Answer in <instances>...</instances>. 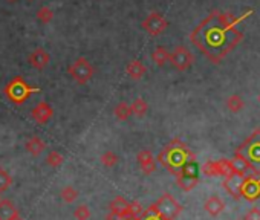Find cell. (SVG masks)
Listing matches in <instances>:
<instances>
[{"label":"cell","mask_w":260,"mask_h":220,"mask_svg":"<svg viewBox=\"0 0 260 220\" xmlns=\"http://www.w3.org/2000/svg\"><path fill=\"white\" fill-rule=\"evenodd\" d=\"M234 156L242 158L255 176H260V129H255L239 147Z\"/></svg>","instance_id":"cell-3"},{"label":"cell","mask_w":260,"mask_h":220,"mask_svg":"<svg viewBox=\"0 0 260 220\" xmlns=\"http://www.w3.org/2000/svg\"><path fill=\"white\" fill-rule=\"evenodd\" d=\"M25 149L31 156H40L46 150V142L40 136H31L25 142Z\"/></svg>","instance_id":"cell-17"},{"label":"cell","mask_w":260,"mask_h":220,"mask_svg":"<svg viewBox=\"0 0 260 220\" xmlns=\"http://www.w3.org/2000/svg\"><path fill=\"white\" fill-rule=\"evenodd\" d=\"M153 205L162 215H165L170 220H175L182 212V205L170 193L161 194V197L156 202H153Z\"/></svg>","instance_id":"cell-7"},{"label":"cell","mask_w":260,"mask_h":220,"mask_svg":"<svg viewBox=\"0 0 260 220\" xmlns=\"http://www.w3.org/2000/svg\"><path fill=\"white\" fill-rule=\"evenodd\" d=\"M118 161H120V158H118V155L117 153H114V152H104L101 156H100V162L104 165V167H107V168H112V167H115L117 164H118Z\"/></svg>","instance_id":"cell-27"},{"label":"cell","mask_w":260,"mask_h":220,"mask_svg":"<svg viewBox=\"0 0 260 220\" xmlns=\"http://www.w3.org/2000/svg\"><path fill=\"white\" fill-rule=\"evenodd\" d=\"M242 197L248 202H254L260 197V176H246L242 182Z\"/></svg>","instance_id":"cell-11"},{"label":"cell","mask_w":260,"mask_h":220,"mask_svg":"<svg viewBox=\"0 0 260 220\" xmlns=\"http://www.w3.org/2000/svg\"><path fill=\"white\" fill-rule=\"evenodd\" d=\"M156 162H159L164 168L168 170V173L175 176L184 167L195 164L196 155L189 149L187 144L182 142L179 138H175L159 152V155L156 156Z\"/></svg>","instance_id":"cell-2"},{"label":"cell","mask_w":260,"mask_h":220,"mask_svg":"<svg viewBox=\"0 0 260 220\" xmlns=\"http://www.w3.org/2000/svg\"><path fill=\"white\" fill-rule=\"evenodd\" d=\"M49 61H51V55L43 48H35L28 57V63L35 70H43L49 64Z\"/></svg>","instance_id":"cell-13"},{"label":"cell","mask_w":260,"mask_h":220,"mask_svg":"<svg viewBox=\"0 0 260 220\" xmlns=\"http://www.w3.org/2000/svg\"><path fill=\"white\" fill-rule=\"evenodd\" d=\"M225 104H227V108L230 110L231 114H239L240 110H243V107H245V102H243L242 96H239V95L228 96Z\"/></svg>","instance_id":"cell-25"},{"label":"cell","mask_w":260,"mask_h":220,"mask_svg":"<svg viewBox=\"0 0 260 220\" xmlns=\"http://www.w3.org/2000/svg\"><path fill=\"white\" fill-rule=\"evenodd\" d=\"M237 25L234 16L214 11L190 34V42L211 63H220L243 39Z\"/></svg>","instance_id":"cell-1"},{"label":"cell","mask_w":260,"mask_h":220,"mask_svg":"<svg viewBox=\"0 0 260 220\" xmlns=\"http://www.w3.org/2000/svg\"><path fill=\"white\" fill-rule=\"evenodd\" d=\"M176 183L178 187L182 191H192L193 188L198 187L199 183V176H198V168H196V162L190 164L187 167H184L182 170H179L176 174Z\"/></svg>","instance_id":"cell-6"},{"label":"cell","mask_w":260,"mask_h":220,"mask_svg":"<svg viewBox=\"0 0 260 220\" xmlns=\"http://www.w3.org/2000/svg\"><path fill=\"white\" fill-rule=\"evenodd\" d=\"M168 58H170V52H168L164 46H158V48L153 51V54H152L153 63H155L156 66H159V67H162V66L168 61Z\"/></svg>","instance_id":"cell-23"},{"label":"cell","mask_w":260,"mask_h":220,"mask_svg":"<svg viewBox=\"0 0 260 220\" xmlns=\"http://www.w3.org/2000/svg\"><path fill=\"white\" fill-rule=\"evenodd\" d=\"M4 93L7 95V98L17 104V105H22L23 102H26V99L32 95V93H40V87H34V86H29L23 77L17 75L14 77L5 87H4Z\"/></svg>","instance_id":"cell-4"},{"label":"cell","mask_w":260,"mask_h":220,"mask_svg":"<svg viewBox=\"0 0 260 220\" xmlns=\"http://www.w3.org/2000/svg\"><path fill=\"white\" fill-rule=\"evenodd\" d=\"M109 211H110V214H115L121 218H132L130 202H127L123 196H117L109 203Z\"/></svg>","instance_id":"cell-15"},{"label":"cell","mask_w":260,"mask_h":220,"mask_svg":"<svg viewBox=\"0 0 260 220\" xmlns=\"http://www.w3.org/2000/svg\"><path fill=\"white\" fill-rule=\"evenodd\" d=\"M136 161L144 174H152L156 170V158L150 150H141L136 156Z\"/></svg>","instance_id":"cell-16"},{"label":"cell","mask_w":260,"mask_h":220,"mask_svg":"<svg viewBox=\"0 0 260 220\" xmlns=\"http://www.w3.org/2000/svg\"><path fill=\"white\" fill-rule=\"evenodd\" d=\"M242 220H260V209L258 208H251Z\"/></svg>","instance_id":"cell-32"},{"label":"cell","mask_w":260,"mask_h":220,"mask_svg":"<svg viewBox=\"0 0 260 220\" xmlns=\"http://www.w3.org/2000/svg\"><path fill=\"white\" fill-rule=\"evenodd\" d=\"M0 200H2V197H0Z\"/></svg>","instance_id":"cell-35"},{"label":"cell","mask_w":260,"mask_h":220,"mask_svg":"<svg viewBox=\"0 0 260 220\" xmlns=\"http://www.w3.org/2000/svg\"><path fill=\"white\" fill-rule=\"evenodd\" d=\"M114 115L120 120V121H127L132 117V110H130V104H127L126 101H121L115 105L114 108Z\"/></svg>","instance_id":"cell-22"},{"label":"cell","mask_w":260,"mask_h":220,"mask_svg":"<svg viewBox=\"0 0 260 220\" xmlns=\"http://www.w3.org/2000/svg\"><path fill=\"white\" fill-rule=\"evenodd\" d=\"M204 209H205L210 215L216 217V215H219L222 211L225 209V202L222 200L219 196H211V197H208V199L205 200Z\"/></svg>","instance_id":"cell-19"},{"label":"cell","mask_w":260,"mask_h":220,"mask_svg":"<svg viewBox=\"0 0 260 220\" xmlns=\"http://www.w3.org/2000/svg\"><path fill=\"white\" fill-rule=\"evenodd\" d=\"M201 171L208 176V177H217L224 176L227 177L228 174L233 173V165L230 159H219V161H208L201 167Z\"/></svg>","instance_id":"cell-10"},{"label":"cell","mask_w":260,"mask_h":220,"mask_svg":"<svg viewBox=\"0 0 260 220\" xmlns=\"http://www.w3.org/2000/svg\"><path fill=\"white\" fill-rule=\"evenodd\" d=\"M126 72H127V75H129L132 80L138 81V80H141V78L145 75V73H147V67L142 64L141 60H132V61L127 64Z\"/></svg>","instance_id":"cell-20"},{"label":"cell","mask_w":260,"mask_h":220,"mask_svg":"<svg viewBox=\"0 0 260 220\" xmlns=\"http://www.w3.org/2000/svg\"><path fill=\"white\" fill-rule=\"evenodd\" d=\"M168 61L171 63V66L181 72L187 70L192 67V64L195 63V55L185 48V46H176L173 49V52L170 54Z\"/></svg>","instance_id":"cell-9"},{"label":"cell","mask_w":260,"mask_h":220,"mask_svg":"<svg viewBox=\"0 0 260 220\" xmlns=\"http://www.w3.org/2000/svg\"><path fill=\"white\" fill-rule=\"evenodd\" d=\"M60 197L63 202L66 203H72V202H75L77 197H78V191L73 188L72 185H66L61 191H60Z\"/></svg>","instance_id":"cell-26"},{"label":"cell","mask_w":260,"mask_h":220,"mask_svg":"<svg viewBox=\"0 0 260 220\" xmlns=\"http://www.w3.org/2000/svg\"><path fill=\"white\" fill-rule=\"evenodd\" d=\"M130 110H132V115L142 118L145 117V114L148 112V104L145 102L144 98H136L132 104H130Z\"/></svg>","instance_id":"cell-21"},{"label":"cell","mask_w":260,"mask_h":220,"mask_svg":"<svg viewBox=\"0 0 260 220\" xmlns=\"http://www.w3.org/2000/svg\"><path fill=\"white\" fill-rule=\"evenodd\" d=\"M91 215H92V212H91L89 206L84 205V203L78 205V206L75 208V211H73V217H75L77 220H89Z\"/></svg>","instance_id":"cell-31"},{"label":"cell","mask_w":260,"mask_h":220,"mask_svg":"<svg viewBox=\"0 0 260 220\" xmlns=\"http://www.w3.org/2000/svg\"><path fill=\"white\" fill-rule=\"evenodd\" d=\"M63 162H64L63 155L58 153V152H55V150L49 152L48 156H46V164H48L49 167H52V168H58Z\"/></svg>","instance_id":"cell-30"},{"label":"cell","mask_w":260,"mask_h":220,"mask_svg":"<svg viewBox=\"0 0 260 220\" xmlns=\"http://www.w3.org/2000/svg\"><path fill=\"white\" fill-rule=\"evenodd\" d=\"M52 19H54V11L49 7H42V8H39V11H37V20L43 25L51 23Z\"/></svg>","instance_id":"cell-28"},{"label":"cell","mask_w":260,"mask_h":220,"mask_svg":"<svg viewBox=\"0 0 260 220\" xmlns=\"http://www.w3.org/2000/svg\"><path fill=\"white\" fill-rule=\"evenodd\" d=\"M139 220H170V218H167L165 215H162V214L156 209V206L152 203L145 211L141 212Z\"/></svg>","instance_id":"cell-24"},{"label":"cell","mask_w":260,"mask_h":220,"mask_svg":"<svg viewBox=\"0 0 260 220\" xmlns=\"http://www.w3.org/2000/svg\"><path fill=\"white\" fill-rule=\"evenodd\" d=\"M17 215H20V211L10 199L0 200V220H14Z\"/></svg>","instance_id":"cell-18"},{"label":"cell","mask_w":260,"mask_h":220,"mask_svg":"<svg viewBox=\"0 0 260 220\" xmlns=\"http://www.w3.org/2000/svg\"><path fill=\"white\" fill-rule=\"evenodd\" d=\"M8 2H17V0H8Z\"/></svg>","instance_id":"cell-33"},{"label":"cell","mask_w":260,"mask_h":220,"mask_svg":"<svg viewBox=\"0 0 260 220\" xmlns=\"http://www.w3.org/2000/svg\"><path fill=\"white\" fill-rule=\"evenodd\" d=\"M168 28V22L167 19L158 13V11H153L148 14L144 20H142V29L152 37H158L161 35L165 29Z\"/></svg>","instance_id":"cell-8"},{"label":"cell","mask_w":260,"mask_h":220,"mask_svg":"<svg viewBox=\"0 0 260 220\" xmlns=\"http://www.w3.org/2000/svg\"><path fill=\"white\" fill-rule=\"evenodd\" d=\"M11 185H13L11 174L5 168H0V193H5Z\"/></svg>","instance_id":"cell-29"},{"label":"cell","mask_w":260,"mask_h":220,"mask_svg":"<svg viewBox=\"0 0 260 220\" xmlns=\"http://www.w3.org/2000/svg\"><path fill=\"white\" fill-rule=\"evenodd\" d=\"M67 73H69L73 81L83 86V84L89 83L94 78L95 69H94L92 63L86 57H78L69 64Z\"/></svg>","instance_id":"cell-5"},{"label":"cell","mask_w":260,"mask_h":220,"mask_svg":"<svg viewBox=\"0 0 260 220\" xmlns=\"http://www.w3.org/2000/svg\"><path fill=\"white\" fill-rule=\"evenodd\" d=\"M242 182H243V176H240L237 173H231V174H228L224 179V188H225V191L231 197L240 199L242 197V193H240V190H242Z\"/></svg>","instance_id":"cell-14"},{"label":"cell","mask_w":260,"mask_h":220,"mask_svg":"<svg viewBox=\"0 0 260 220\" xmlns=\"http://www.w3.org/2000/svg\"><path fill=\"white\" fill-rule=\"evenodd\" d=\"M54 115V108L49 102L42 101L37 104L32 110H31V118L37 123V124H46Z\"/></svg>","instance_id":"cell-12"},{"label":"cell","mask_w":260,"mask_h":220,"mask_svg":"<svg viewBox=\"0 0 260 220\" xmlns=\"http://www.w3.org/2000/svg\"><path fill=\"white\" fill-rule=\"evenodd\" d=\"M258 102H260V95H258Z\"/></svg>","instance_id":"cell-34"}]
</instances>
